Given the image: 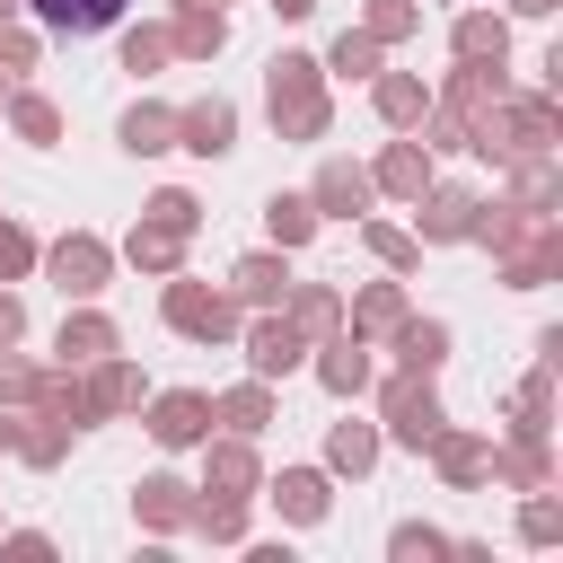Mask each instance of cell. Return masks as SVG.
<instances>
[{"label":"cell","mask_w":563,"mask_h":563,"mask_svg":"<svg viewBox=\"0 0 563 563\" xmlns=\"http://www.w3.org/2000/svg\"><path fill=\"white\" fill-rule=\"evenodd\" d=\"M493 475H501L510 493H545V484H554V449H545V431H519L510 449H493Z\"/></svg>","instance_id":"cell-28"},{"label":"cell","mask_w":563,"mask_h":563,"mask_svg":"<svg viewBox=\"0 0 563 563\" xmlns=\"http://www.w3.org/2000/svg\"><path fill=\"white\" fill-rule=\"evenodd\" d=\"M308 202H317V220H361V211L378 202V185H369V167L325 158V167H317V185H308Z\"/></svg>","instance_id":"cell-15"},{"label":"cell","mask_w":563,"mask_h":563,"mask_svg":"<svg viewBox=\"0 0 563 563\" xmlns=\"http://www.w3.org/2000/svg\"><path fill=\"white\" fill-rule=\"evenodd\" d=\"M158 317H167V334H185V343H229V334H238V299L211 290V282H185V273H167Z\"/></svg>","instance_id":"cell-4"},{"label":"cell","mask_w":563,"mask_h":563,"mask_svg":"<svg viewBox=\"0 0 563 563\" xmlns=\"http://www.w3.org/2000/svg\"><path fill=\"white\" fill-rule=\"evenodd\" d=\"M35 255H44V246H35L18 220H0V282H26V273H35Z\"/></svg>","instance_id":"cell-48"},{"label":"cell","mask_w":563,"mask_h":563,"mask_svg":"<svg viewBox=\"0 0 563 563\" xmlns=\"http://www.w3.org/2000/svg\"><path fill=\"white\" fill-rule=\"evenodd\" d=\"M132 519L158 528V537L194 528V484H185V475H141V484H132Z\"/></svg>","instance_id":"cell-19"},{"label":"cell","mask_w":563,"mask_h":563,"mask_svg":"<svg viewBox=\"0 0 563 563\" xmlns=\"http://www.w3.org/2000/svg\"><path fill=\"white\" fill-rule=\"evenodd\" d=\"M238 343H246V378H290L308 361V334L282 308H255V325H238Z\"/></svg>","instance_id":"cell-7"},{"label":"cell","mask_w":563,"mask_h":563,"mask_svg":"<svg viewBox=\"0 0 563 563\" xmlns=\"http://www.w3.org/2000/svg\"><path fill=\"white\" fill-rule=\"evenodd\" d=\"M53 352H62V369H88V361H106V352H123V334H114V317L106 308H70L62 317V334H53Z\"/></svg>","instance_id":"cell-17"},{"label":"cell","mask_w":563,"mask_h":563,"mask_svg":"<svg viewBox=\"0 0 563 563\" xmlns=\"http://www.w3.org/2000/svg\"><path fill=\"white\" fill-rule=\"evenodd\" d=\"M378 422H387V440H396V449H431V431L449 422V405L431 396V378H422V369H396V378L378 387Z\"/></svg>","instance_id":"cell-6"},{"label":"cell","mask_w":563,"mask_h":563,"mask_svg":"<svg viewBox=\"0 0 563 563\" xmlns=\"http://www.w3.org/2000/svg\"><path fill=\"white\" fill-rule=\"evenodd\" d=\"M493 97H501V70H493V62H457V70L440 79L431 114H449V123H466V132H475V114H493Z\"/></svg>","instance_id":"cell-14"},{"label":"cell","mask_w":563,"mask_h":563,"mask_svg":"<svg viewBox=\"0 0 563 563\" xmlns=\"http://www.w3.org/2000/svg\"><path fill=\"white\" fill-rule=\"evenodd\" d=\"M0 18H18V0H0Z\"/></svg>","instance_id":"cell-55"},{"label":"cell","mask_w":563,"mask_h":563,"mask_svg":"<svg viewBox=\"0 0 563 563\" xmlns=\"http://www.w3.org/2000/svg\"><path fill=\"white\" fill-rule=\"evenodd\" d=\"M396 317H405V290H396V282H369V290H352V299H343V325H352L361 343H387V334H396Z\"/></svg>","instance_id":"cell-33"},{"label":"cell","mask_w":563,"mask_h":563,"mask_svg":"<svg viewBox=\"0 0 563 563\" xmlns=\"http://www.w3.org/2000/svg\"><path fill=\"white\" fill-rule=\"evenodd\" d=\"M387 352H396V369H422V378H440V361H449V325L440 317H396V334H387Z\"/></svg>","instance_id":"cell-24"},{"label":"cell","mask_w":563,"mask_h":563,"mask_svg":"<svg viewBox=\"0 0 563 563\" xmlns=\"http://www.w3.org/2000/svg\"><path fill=\"white\" fill-rule=\"evenodd\" d=\"M475 238L493 246V264H501L510 290H545V282L563 273V220H554V211L484 202V211H475Z\"/></svg>","instance_id":"cell-1"},{"label":"cell","mask_w":563,"mask_h":563,"mask_svg":"<svg viewBox=\"0 0 563 563\" xmlns=\"http://www.w3.org/2000/svg\"><path fill=\"white\" fill-rule=\"evenodd\" d=\"M79 396H88V422H114V413H132V405H141V369H132L123 352H106V361H88Z\"/></svg>","instance_id":"cell-18"},{"label":"cell","mask_w":563,"mask_h":563,"mask_svg":"<svg viewBox=\"0 0 563 563\" xmlns=\"http://www.w3.org/2000/svg\"><path fill=\"white\" fill-rule=\"evenodd\" d=\"M114 141H123L132 158H158V150H176V106H158V97H141V106H123V123H114Z\"/></svg>","instance_id":"cell-31"},{"label":"cell","mask_w":563,"mask_h":563,"mask_svg":"<svg viewBox=\"0 0 563 563\" xmlns=\"http://www.w3.org/2000/svg\"><path fill=\"white\" fill-rule=\"evenodd\" d=\"M264 9H273V18H308L317 0H264Z\"/></svg>","instance_id":"cell-53"},{"label":"cell","mask_w":563,"mask_h":563,"mask_svg":"<svg viewBox=\"0 0 563 563\" xmlns=\"http://www.w3.org/2000/svg\"><path fill=\"white\" fill-rule=\"evenodd\" d=\"M264 229H273V246L290 255V246H308L325 220H317V202H308V194H273V202H264Z\"/></svg>","instance_id":"cell-37"},{"label":"cell","mask_w":563,"mask_h":563,"mask_svg":"<svg viewBox=\"0 0 563 563\" xmlns=\"http://www.w3.org/2000/svg\"><path fill=\"white\" fill-rule=\"evenodd\" d=\"M431 466H440V484L475 493V484H493V440H484V431H457V422H440V431H431Z\"/></svg>","instance_id":"cell-12"},{"label":"cell","mask_w":563,"mask_h":563,"mask_svg":"<svg viewBox=\"0 0 563 563\" xmlns=\"http://www.w3.org/2000/svg\"><path fill=\"white\" fill-rule=\"evenodd\" d=\"M18 9H35L44 35H106L123 18V0H18Z\"/></svg>","instance_id":"cell-29"},{"label":"cell","mask_w":563,"mask_h":563,"mask_svg":"<svg viewBox=\"0 0 563 563\" xmlns=\"http://www.w3.org/2000/svg\"><path fill=\"white\" fill-rule=\"evenodd\" d=\"M9 132H18V141H35V150H53V141H62V106H53L44 88H26V79H18V88H9Z\"/></svg>","instance_id":"cell-34"},{"label":"cell","mask_w":563,"mask_h":563,"mask_svg":"<svg viewBox=\"0 0 563 563\" xmlns=\"http://www.w3.org/2000/svg\"><path fill=\"white\" fill-rule=\"evenodd\" d=\"M519 537H528V545H554V537H563V510H554V484H545V493H528V510H519Z\"/></svg>","instance_id":"cell-47"},{"label":"cell","mask_w":563,"mask_h":563,"mask_svg":"<svg viewBox=\"0 0 563 563\" xmlns=\"http://www.w3.org/2000/svg\"><path fill=\"white\" fill-rule=\"evenodd\" d=\"M150 220H167V229H185V238H194V229H202V202H194L185 185H158V194H150Z\"/></svg>","instance_id":"cell-46"},{"label":"cell","mask_w":563,"mask_h":563,"mask_svg":"<svg viewBox=\"0 0 563 563\" xmlns=\"http://www.w3.org/2000/svg\"><path fill=\"white\" fill-rule=\"evenodd\" d=\"M361 35L405 44V35H422V9H413V0H369V9H361Z\"/></svg>","instance_id":"cell-42"},{"label":"cell","mask_w":563,"mask_h":563,"mask_svg":"<svg viewBox=\"0 0 563 563\" xmlns=\"http://www.w3.org/2000/svg\"><path fill=\"white\" fill-rule=\"evenodd\" d=\"M264 493H273V510H282L290 528H317V519L334 510V475H325V466H282Z\"/></svg>","instance_id":"cell-16"},{"label":"cell","mask_w":563,"mask_h":563,"mask_svg":"<svg viewBox=\"0 0 563 563\" xmlns=\"http://www.w3.org/2000/svg\"><path fill=\"white\" fill-rule=\"evenodd\" d=\"M123 264H132V273H150V282L185 273V229H167V220H150V211H141V229L123 238Z\"/></svg>","instance_id":"cell-23"},{"label":"cell","mask_w":563,"mask_h":563,"mask_svg":"<svg viewBox=\"0 0 563 563\" xmlns=\"http://www.w3.org/2000/svg\"><path fill=\"white\" fill-rule=\"evenodd\" d=\"M387 554H396V563H431V554H449V537L422 528V519H396V528H387Z\"/></svg>","instance_id":"cell-45"},{"label":"cell","mask_w":563,"mask_h":563,"mask_svg":"<svg viewBox=\"0 0 563 563\" xmlns=\"http://www.w3.org/2000/svg\"><path fill=\"white\" fill-rule=\"evenodd\" d=\"M26 396H35V361H18V343H9V352H0V405L26 413Z\"/></svg>","instance_id":"cell-49"},{"label":"cell","mask_w":563,"mask_h":563,"mask_svg":"<svg viewBox=\"0 0 563 563\" xmlns=\"http://www.w3.org/2000/svg\"><path fill=\"white\" fill-rule=\"evenodd\" d=\"M378 53H387L378 35H361V26H343V35L325 44V70H334V79H369V70H378Z\"/></svg>","instance_id":"cell-41"},{"label":"cell","mask_w":563,"mask_h":563,"mask_svg":"<svg viewBox=\"0 0 563 563\" xmlns=\"http://www.w3.org/2000/svg\"><path fill=\"white\" fill-rule=\"evenodd\" d=\"M282 317L317 343V334H334V325H343V290H334V282H290V290H282Z\"/></svg>","instance_id":"cell-32"},{"label":"cell","mask_w":563,"mask_h":563,"mask_svg":"<svg viewBox=\"0 0 563 563\" xmlns=\"http://www.w3.org/2000/svg\"><path fill=\"white\" fill-rule=\"evenodd\" d=\"M369 185H378V194H396V202H413V194L431 185V150H422V132H413V141H387V150H378V167H369Z\"/></svg>","instance_id":"cell-25"},{"label":"cell","mask_w":563,"mask_h":563,"mask_svg":"<svg viewBox=\"0 0 563 563\" xmlns=\"http://www.w3.org/2000/svg\"><path fill=\"white\" fill-rule=\"evenodd\" d=\"M449 53H457V62H493V70H501V62H510V18L466 9V18L449 26Z\"/></svg>","instance_id":"cell-30"},{"label":"cell","mask_w":563,"mask_h":563,"mask_svg":"<svg viewBox=\"0 0 563 563\" xmlns=\"http://www.w3.org/2000/svg\"><path fill=\"white\" fill-rule=\"evenodd\" d=\"M282 290H290L282 246H255V255H238V264H229V299H238V308H282Z\"/></svg>","instance_id":"cell-21"},{"label":"cell","mask_w":563,"mask_h":563,"mask_svg":"<svg viewBox=\"0 0 563 563\" xmlns=\"http://www.w3.org/2000/svg\"><path fill=\"white\" fill-rule=\"evenodd\" d=\"M18 334H26V299H18V290H0V352H9Z\"/></svg>","instance_id":"cell-51"},{"label":"cell","mask_w":563,"mask_h":563,"mask_svg":"<svg viewBox=\"0 0 563 563\" xmlns=\"http://www.w3.org/2000/svg\"><path fill=\"white\" fill-rule=\"evenodd\" d=\"M35 53H44V35L18 26V18H0V88H18V79L35 70Z\"/></svg>","instance_id":"cell-43"},{"label":"cell","mask_w":563,"mask_h":563,"mask_svg":"<svg viewBox=\"0 0 563 563\" xmlns=\"http://www.w3.org/2000/svg\"><path fill=\"white\" fill-rule=\"evenodd\" d=\"M0 554H26V563H44V554H53V537H44V528H0Z\"/></svg>","instance_id":"cell-50"},{"label":"cell","mask_w":563,"mask_h":563,"mask_svg":"<svg viewBox=\"0 0 563 563\" xmlns=\"http://www.w3.org/2000/svg\"><path fill=\"white\" fill-rule=\"evenodd\" d=\"M211 422H229V431H264L273 422V378H246V387H229V396H211Z\"/></svg>","instance_id":"cell-35"},{"label":"cell","mask_w":563,"mask_h":563,"mask_svg":"<svg viewBox=\"0 0 563 563\" xmlns=\"http://www.w3.org/2000/svg\"><path fill=\"white\" fill-rule=\"evenodd\" d=\"M150 440H158V449H202V440H211V396H202V387L150 396Z\"/></svg>","instance_id":"cell-9"},{"label":"cell","mask_w":563,"mask_h":563,"mask_svg":"<svg viewBox=\"0 0 563 563\" xmlns=\"http://www.w3.org/2000/svg\"><path fill=\"white\" fill-rule=\"evenodd\" d=\"M176 53H167V26H123V70L132 79H150V70H167Z\"/></svg>","instance_id":"cell-44"},{"label":"cell","mask_w":563,"mask_h":563,"mask_svg":"<svg viewBox=\"0 0 563 563\" xmlns=\"http://www.w3.org/2000/svg\"><path fill=\"white\" fill-rule=\"evenodd\" d=\"M361 246H369L387 273H413V264H422V238H413V229H396V220H369V211H361Z\"/></svg>","instance_id":"cell-39"},{"label":"cell","mask_w":563,"mask_h":563,"mask_svg":"<svg viewBox=\"0 0 563 563\" xmlns=\"http://www.w3.org/2000/svg\"><path fill=\"white\" fill-rule=\"evenodd\" d=\"M35 264L53 273V290H62V299H97V290L114 282V246H106L97 229H62V238H53Z\"/></svg>","instance_id":"cell-5"},{"label":"cell","mask_w":563,"mask_h":563,"mask_svg":"<svg viewBox=\"0 0 563 563\" xmlns=\"http://www.w3.org/2000/svg\"><path fill=\"white\" fill-rule=\"evenodd\" d=\"M176 150H194V158H229V150H238V106H229V97H194V106H176Z\"/></svg>","instance_id":"cell-10"},{"label":"cell","mask_w":563,"mask_h":563,"mask_svg":"<svg viewBox=\"0 0 563 563\" xmlns=\"http://www.w3.org/2000/svg\"><path fill=\"white\" fill-rule=\"evenodd\" d=\"M308 352H317L308 369H317V387H325V396H361V387H369V343H361L352 325H334V334H317Z\"/></svg>","instance_id":"cell-11"},{"label":"cell","mask_w":563,"mask_h":563,"mask_svg":"<svg viewBox=\"0 0 563 563\" xmlns=\"http://www.w3.org/2000/svg\"><path fill=\"white\" fill-rule=\"evenodd\" d=\"M510 9H519V18H554L563 0H510Z\"/></svg>","instance_id":"cell-54"},{"label":"cell","mask_w":563,"mask_h":563,"mask_svg":"<svg viewBox=\"0 0 563 563\" xmlns=\"http://www.w3.org/2000/svg\"><path fill=\"white\" fill-rule=\"evenodd\" d=\"M167 53H176V62H220V53H229V18H220L211 0L176 9V26H167Z\"/></svg>","instance_id":"cell-22"},{"label":"cell","mask_w":563,"mask_h":563,"mask_svg":"<svg viewBox=\"0 0 563 563\" xmlns=\"http://www.w3.org/2000/svg\"><path fill=\"white\" fill-rule=\"evenodd\" d=\"M501 167H510V194H501V202H519V211H563L554 150H528V158H501Z\"/></svg>","instance_id":"cell-26"},{"label":"cell","mask_w":563,"mask_h":563,"mask_svg":"<svg viewBox=\"0 0 563 563\" xmlns=\"http://www.w3.org/2000/svg\"><path fill=\"white\" fill-rule=\"evenodd\" d=\"M510 422H519V431H554V369H545V361L510 387Z\"/></svg>","instance_id":"cell-40"},{"label":"cell","mask_w":563,"mask_h":563,"mask_svg":"<svg viewBox=\"0 0 563 563\" xmlns=\"http://www.w3.org/2000/svg\"><path fill=\"white\" fill-rule=\"evenodd\" d=\"M378 466V422H334L325 431V475H369Z\"/></svg>","instance_id":"cell-36"},{"label":"cell","mask_w":563,"mask_h":563,"mask_svg":"<svg viewBox=\"0 0 563 563\" xmlns=\"http://www.w3.org/2000/svg\"><path fill=\"white\" fill-rule=\"evenodd\" d=\"M194 528H202L211 545H246V501H238V493H202V484H194Z\"/></svg>","instance_id":"cell-38"},{"label":"cell","mask_w":563,"mask_h":563,"mask_svg":"<svg viewBox=\"0 0 563 563\" xmlns=\"http://www.w3.org/2000/svg\"><path fill=\"white\" fill-rule=\"evenodd\" d=\"M264 114L282 141H325L334 106H325V62L317 53H273L264 62Z\"/></svg>","instance_id":"cell-2"},{"label":"cell","mask_w":563,"mask_h":563,"mask_svg":"<svg viewBox=\"0 0 563 563\" xmlns=\"http://www.w3.org/2000/svg\"><path fill=\"white\" fill-rule=\"evenodd\" d=\"M413 211H422V229H413L422 246H457V238H475L484 194H466V185H440V176H431V185L413 194Z\"/></svg>","instance_id":"cell-8"},{"label":"cell","mask_w":563,"mask_h":563,"mask_svg":"<svg viewBox=\"0 0 563 563\" xmlns=\"http://www.w3.org/2000/svg\"><path fill=\"white\" fill-rule=\"evenodd\" d=\"M9 449H18V413L0 405V457H9Z\"/></svg>","instance_id":"cell-52"},{"label":"cell","mask_w":563,"mask_h":563,"mask_svg":"<svg viewBox=\"0 0 563 563\" xmlns=\"http://www.w3.org/2000/svg\"><path fill=\"white\" fill-rule=\"evenodd\" d=\"M369 106L387 132H413L431 114V88H422V70H369Z\"/></svg>","instance_id":"cell-20"},{"label":"cell","mask_w":563,"mask_h":563,"mask_svg":"<svg viewBox=\"0 0 563 563\" xmlns=\"http://www.w3.org/2000/svg\"><path fill=\"white\" fill-rule=\"evenodd\" d=\"M202 493H238V501L264 493V466H255V440H246V431L202 440Z\"/></svg>","instance_id":"cell-13"},{"label":"cell","mask_w":563,"mask_h":563,"mask_svg":"<svg viewBox=\"0 0 563 563\" xmlns=\"http://www.w3.org/2000/svg\"><path fill=\"white\" fill-rule=\"evenodd\" d=\"M563 141V114H554V88H537V97H493V114H475V132H466V150L475 158H528V150H554Z\"/></svg>","instance_id":"cell-3"},{"label":"cell","mask_w":563,"mask_h":563,"mask_svg":"<svg viewBox=\"0 0 563 563\" xmlns=\"http://www.w3.org/2000/svg\"><path fill=\"white\" fill-rule=\"evenodd\" d=\"M70 440H79V422H70V413L26 405V422H18V449H9V457H26V466H62V457H70Z\"/></svg>","instance_id":"cell-27"}]
</instances>
